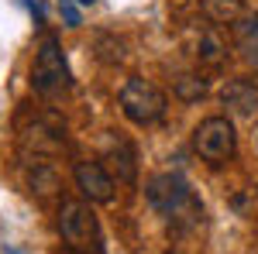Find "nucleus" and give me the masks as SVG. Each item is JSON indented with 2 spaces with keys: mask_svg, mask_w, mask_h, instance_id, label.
Segmentation results:
<instances>
[{
  "mask_svg": "<svg viewBox=\"0 0 258 254\" xmlns=\"http://www.w3.org/2000/svg\"><path fill=\"white\" fill-rule=\"evenodd\" d=\"M145 199L155 213L172 223L176 230H193L203 223V203L189 189V182L179 172H159L145 182Z\"/></svg>",
  "mask_w": 258,
  "mask_h": 254,
  "instance_id": "obj_1",
  "label": "nucleus"
},
{
  "mask_svg": "<svg viewBox=\"0 0 258 254\" xmlns=\"http://www.w3.org/2000/svg\"><path fill=\"white\" fill-rule=\"evenodd\" d=\"M59 234L73 254H107L103 230H100V220L90 206V199H62Z\"/></svg>",
  "mask_w": 258,
  "mask_h": 254,
  "instance_id": "obj_2",
  "label": "nucleus"
},
{
  "mask_svg": "<svg viewBox=\"0 0 258 254\" xmlns=\"http://www.w3.org/2000/svg\"><path fill=\"white\" fill-rule=\"evenodd\" d=\"M69 65H66V52L55 35H45L35 48V62H31V90L41 97H59L69 90Z\"/></svg>",
  "mask_w": 258,
  "mask_h": 254,
  "instance_id": "obj_3",
  "label": "nucleus"
},
{
  "mask_svg": "<svg viewBox=\"0 0 258 254\" xmlns=\"http://www.w3.org/2000/svg\"><path fill=\"white\" fill-rule=\"evenodd\" d=\"M117 103L124 110V117L138 127H148V124H159L165 117V93H162L155 82L141 76H131L117 93Z\"/></svg>",
  "mask_w": 258,
  "mask_h": 254,
  "instance_id": "obj_4",
  "label": "nucleus"
},
{
  "mask_svg": "<svg viewBox=\"0 0 258 254\" xmlns=\"http://www.w3.org/2000/svg\"><path fill=\"white\" fill-rule=\"evenodd\" d=\"M193 151L200 155V161H207L210 168L227 165L234 151H238V134H234V124L227 117H207L197 124L193 131Z\"/></svg>",
  "mask_w": 258,
  "mask_h": 254,
  "instance_id": "obj_5",
  "label": "nucleus"
},
{
  "mask_svg": "<svg viewBox=\"0 0 258 254\" xmlns=\"http://www.w3.org/2000/svg\"><path fill=\"white\" fill-rule=\"evenodd\" d=\"M73 179H76V189L83 199H90V203H110L114 199V176L107 172L103 161H76Z\"/></svg>",
  "mask_w": 258,
  "mask_h": 254,
  "instance_id": "obj_6",
  "label": "nucleus"
},
{
  "mask_svg": "<svg viewBox=\"0 0 258 254\" xmlns=\"http://www.w3.org/2000/svg\"><path fill=\"white\" fill-rule=\"evenodd\" d=\"M103 165L107 172L117 179V182H138V155H135V144L120 134H107L103 141Z\"/></svg>",
  "mask_w": 258,
  "mask_h": 254,
  "instance_id": "obj_7",
  "label": "nucleus"
},
{
  "mask_svg": "<svg viewBox=\"0 0 258 254\" xmlns=\"http://www.w3.org/2000/svg\"><path fill=\"white\" fill-rule=\"evenodd\" d=\"M220 103L238 114V117H251L258 110V82L248 76H238V79H227L224 90H220Z\"/></svg>",
  "mask_w": 258,
  "mask_h": 254,
  "instance_id": "obj_8",
  "label": "nucleus"
},
{
  "mask_svg": "<svg viewBox=\"0 0 258 254\" xmlns=\"http://www.w3.org/2000/svg\"><path fill=\"white\" fill-rule=\"evenodd\" d=\"M234 41H238L241 59L248 62L251 69H258V14L255 18H241L234 24Z\"/></svg>",
  "mask_w": 258,
  "mask_h": 254,
  "instance_id": "obj_9",
  "label": "nucleus"
},
{
  "mask_svg": "<svg viewBox=\"0 0 258 254\" xmlns=\"http://www.w3.org/2000/svg\"><path fill=\"white\" fill-rule=\"evenodd\" d=\"M197 55H200V62H203V65H220V62L227 59V41L220 38L217 28H207V31L200 35Z\"/></svg>",
  "mask_w": 258,
  "mask_h": 254,
  "instance_id": "obj_10",
  "label": "nucleus"
},
{
  "mask_svg": "<svg viewBox=\"0 0 258 254\" xmlns=\"http://www.w3.org/2000/svg\"><path fill=\"white\" fill-rule=\"evenodd\" d=\"M203 14L214 24H238L244 18V0H203Z\"/></svg>",
  "mask_w": 258,
  "mask_h": 254,
  "instance_id": "obj_11",
  "label": "nucleus"
},
{
  "mask_svg": "<svg viewBox=\"0 0 258 254\" xmlns=\"http://www.w3.org/2000/svg\"><path fill=\"white\" fill-rule=\"evenodd\" d=\"M172 93H176V100H182V103H197V100L207 97V79L197 76V72H179V76L172 79Z\"/></svg>",
  "mask_w": 258,
  "mask_h": 254,
  "instance_id": "obj_12",
  "label": "nucleus"
},
{
  "mask_svg": "<svg viewBox=\"0 0 258 254\" xmlns=\"http://www.w3.org/2000/svg\"><path fill=\"white\" fill-rule=\"evenodd\" d=\"M31 189H38L41 196H55L59 179H55V172H52L48 165H35V172H31Z\"/></svg>",
  "mask_w": 258,
  "mask_h": 254,
  "instance_id": "obj_13",
  "label": "nucleus"
},
{
  "mask_svg": "<svg viewBox=\"0 0 258 254\" xmlns=\"http://www.w3.org/2000/svg\"><path fill=\"white\" fill-rule=\"evenodd\" d=\"M62 18H66V24L69 28H80V11H76V0H62Z\"/></svg>",
  "mask_w": 258,
  "mask_h": 254,
  "instance_id": "obj_14",
  "label": "nucleus"
},
{
  "mask_svg": "<svg viewBox=\"0 0 258 254\" xmlns=\"http://www.w3.org/2000/svg\"><path fill=\"white\" fill-rule=\"evenodd\" d=\"M76 4H83V7H93V4H97V0H76Z\"/></svg>",
  "mask_w": 258,
  "mask_h": 254,
  "instance_id": "obj_15",
  "label": "nucleus"
},
{
  "mask_svg": "<svg viewBox=\"0 0 258 254\" xmlns=\"http://www.w3.org/2000/svg\"><path fill=\"white\" fill-rule=\"evenodd\" d=\"M7 254H18V251H14V247H7Z\"/></svg>",
  "mask_w": 258,
  "mask_h": 254,
  "instance_id": "obj_16",
  "label": "nucleus"
}]
</instances>
